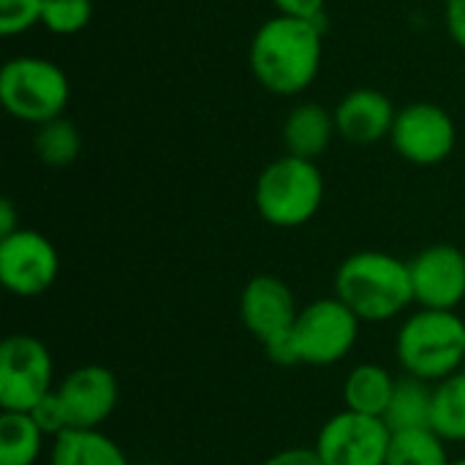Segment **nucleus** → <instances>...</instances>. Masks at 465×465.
Masks as SVG:
<instances>
[{
	"instance_id": "obj_1",
	"label": "nucleus",
	"mask_w": 465,
	"mask_h": 465,
	"mask_svg": "<svg viewBox=\"0 0 465 465\" xmlns=\"http://www.w3.org/2000/svg\"><path fill=\"white\" fill-rule=\"evenodd\" d=\"M324 27L327 22L272 16L251 38L248 63L253 79L272 95L305 93L324 60Z\"/></svg>"
},
{
	"instance_id": "obj_2",
	"label": "nucleus",
	"mask_w": 465,
	"mask_h": 465,
	"mask_svg": "<svg viewBox=\"0 0 465 465\" xmlns=\"http://www.w3.org/2000/svg\"><path fill=\"white\" fill-rule=\"evenodd\" d=\"M332 289L362 324H387L414 305L409 262L387 251H357L346 256L335 270Z\"/></svg>"
},
{
	"instance_id": "obj_3",
	"label": "nucleus",
	"mask_w": 465,
	"mask_h": 465,
	"mask_svg": "<svg viewBox=\"0 0 465 465\" xmlns=\"http://www.w3.org/2000/svg\"><path fill=\"white\" fill-rule=\"evenodd\" d=\"M395 357L406 376L439 384L465 368V319L458 311L417 308L395 335Z\"/></svg>"
},
{
	"instance_id": "obj_4",
	"label": "nucleus",
	"mask_w": 465,
	"mask_h": 465,
	"mask_svg": "<svg viewBox=\"0 0 465 465\" xmlns=\"http://www.w3.org/2000/svg\"><path fill=\"white\" fill-rule=\"evenodd\" d=\"M324 174L316 161L283 153L256 177L253 204L262 221L275 229H300L311 223L324 204Z\"/></svg>"
},
{
	"instance_id": "obj_5",
	"label": "nucleus",
	"mask_w": 465,
	"mask_h": 465,
	"mask_svg": "<svg viewBox=\"0 0 465 465\" xmlns=\"http://www.w3.org/2000/svg\"><path fill=\"white\" fill-rule=\"evenodd\" d=\"M68 98V74L49 57L19 54L0 68V104L22 123L41 125L63 117Z\"/></svg>"
},
{
	"instance_id": "obj_6",
	"label": "nucleus",
	"mask_w": 465,
	"mask_h": 465,
	"mask_svg": "<svg viewBox=\"0 0 465 465\" xmlns=\"http://www.w3.org/2000/svg\"><path fill=\"white\" fill-rule=\"evenodd\" d=\"M360 330L362 322L357 319V313L335 294L311 300L300 308L294 330L289 335L292 360L294 365L305 368H332L354 351Z\"/></svg>"
},
{
	"instance_id": "obj_7",
	"label": "nucleus",
	"mask_w": 465,
	"mask_h": 465,
	"mask_svg": "<svg viewBox=\"0 0 465 465\" xmlns=\"http://www.w3.org/2000/svg\"><path fill=\"white\" fill-rule=\"evenodd\" d=\"M54 360L49 346L30 335L14 332L0 346V411H33L52 390Z\"/></svg>"
},
{
	"instance_id": "obj_8",
	"label": "nucleus",
	"mask_w": 465,
	"mask_h": 465,
	"mask_svg": "<svg viewBox=\"0 0 465 465\" xmlns=\"http://www.w3.org/2000/svg\"><path fill=\"white\" fill-rule=\"evenodd\" d=\"M390 444L392 428L381 417L343 409L319 428L313 450L324 465H387Z\"/></svg>"
},
{
	"instance_id": "obj_9",
	"label": "nucleus",
	"mask_w": 465,
	"mask_h": 465,
	"mask_svg": "<svg viewBox=\"0 0 465 465\" xmlns=\"http://www.w3.org/2000/svg\"><path fill=\"white\" fill-rule=\"evenodd\" d=\"M60 275V253L54 242L22 226L19 232L0 237V283L19 300H35L46 294Z\"/></svg>"
},
{
	"instance_id": "obj_10",
	"label": "nucleus",
	"mask_w": 465,
	"mask_h": 465,
	"mask_svg": "<svg viewBox=\"0 0 465 465\" xmlns=\"http://www.w3.org/2000/svg\"><path fill=\"white\" fill-rule=\"evenodd\" d=\"M390 142L403 161L414 166H439L458 147V125L444 106L414 101L398 109Z\"/></svg>"
},
{
	"instance_id": "obj_11",
	"label": "nucleus",
	"mask_w": 465,
	"mask_h": 465,
	"mask_svg": "<svg viewBox=\"0 0 465 465\" xmlns=\"http://www.w3.org/2000/svg\"><path fill=\"white\" fill-rule=\"evenodd\" d=\"M297 313V297L278 275H253L240 292V322L264 351L281 346L292 335Z\"/></svg>"
},
{
	"instance_id": "obj_12",
	"label": "nucleus",
	"mask_w": 465,
	"mask_h": 465,
	"mask_svg": "<svg viewBox=\"0 0 465 465\" xmlns=\"http://www.w3.org/2000/svg\"><path fill=\"white\" fill-rule=\"evenodd\" d=\"M57 401L65 411L68 430H98L120 403L117 376L104 365H79L57 379Z\"/></svg>"
},
{
	"instance_id": "obj_13",
	"label": "nucleus",
	"mask_w": 465,
	"mask_h": 465,
	"mask_svg": "<svg viewBox=\"0 0 465 465\" xmlns=\"http://www.w3.org/2000/svg\"><path fill=\"white\" fill-rule=\"evenodd\" d=\"M414 305L433 311H458L465 302V251L452 242H436L409 259Z\"/></svg>"
},
{
	"instance_id": "obj_14",
	"label": "nucleus",
	"mask_w": 465,
	"mask_h": 465,
	"mask_svg": "<svg viewBox=\"0 0 465 465\" xmlns=\"http://www.w3.org/2000/svg\"><path fill=\"white\" fill-rule=\"evenodd\" d=\"M332 114H335L338 136L343 142L368 147L381 139H390L398 109L387 93L376 87H357L338 101Z\"/></svg>"
},
{
	"instance_id": "obj_15",
	"label": "nucleus",
	"mask_w": 465,
	"mask_h": 465,
	"mask_svg": "<svg viewBox=\"0 0 465 465\" xmlns=\"http://www.w3.org/2000/svg\"><path fill=\"white\" fill-rule=\"evenodd\" d=\"M281 136L289 155L316 161L330 150L332 139L338 136L335 114L316 101H302L286 114Z\"/></svg>"
},
{
	"instance_id": "obj_16",
	"label": "nucleus",
	"mask_w": 465,
	"mask_h": 465,
	"mask_svg": "<svg viewBox=\"0 0 465 465\" xmlns=\"http://www.w3.org/2000/svg\"><path fill=\"white\" fill-rule=\"evenodd\" d=\"M49 465H131L125 450L98 430H65L49 441L46 452Z\"/></svg>"
},
{
	"instance_id": "obj_17",
	"label": "nucleus",
	"mask_w": 465,
	"mask_h": 465,
	"mask_svg": "<svg viewBox=\"0 0 465 465\" xmlns=\"http://www.w3.org/2000/svg\"><path fill=\"white\" fill-rule=\"evenodd\" d=\"M395 384H398V379L384 365L360 362L349 371V376L343 381V390H341L343 409L384 420L392 392H395Z\"/></svg>"
},
{
	"instance_id": "obj_18",
	"label": "nucleus",
	"mask_w": 465,
	"mask_h": 465,
	"mask_svg": "<svg viewBox=\"0 0 465 465\" xmlns=\"http://www.w3.org/2000/svg\"><path fill=\"white\" fill-rule=\"evenodd\" d=\"M49 436L25 411H0V465H38Z\"/></svg>"
},
{
	"instance_id": "obj_19",
	"label": "nucleus",
	"mask_w": 465,
	"mask_h": 465,
	"mask_svg": "<svg viewBox=\"0 0 465 465\" xmlns=\"http://www.w3.org/2000/svg\"><path fill=\"white\" fill-rule=\"evenodd\" d=\"M430 414H433V384L403 373L395 384L384 422L392 428V433L417 430V428H430Z\"/></svg>"
},
{
	"instance_id": "obj_20",
	"label": "nucleus",
	"mask_w": 465,
	"mask_h": 465,
	"mask_svg": "<svg viewBox=\"0 0 465 465\" xmlns=\"http://www.w3.org/2000/svg\"><path fill=\"white\" fill-rule=\"evenodd\" d=\"M430 428L447 444H465V368L460 373L433 384Z\"/></svg>"
},
{
	"instance_id": "obj_21",
	"label": "nucleus",
	"mask_w": 465,
	"mask_h": 465,
	"mask_svg": "<svg viewBox=\"0 0 465 465\" xmlns=\"http://www.w3.org/2000/svg\"><path fill=\"white\" fill-rule=\"evenodd\" d=\"M33 153L41 163H46L52 169L71 166L82 153V134H79L76 123L63 114V117L35 125Z\"/></svg>"
},
{
	"instance_id": "obj_22",
	"label": "nucleus",
	"mask_w": 465,
	"mask_h": 465,
	"mask_svg": "<svg viewBox=\"0 0 465 465\" xmlns=\"http://www.w3.org/2000/svg\"><path fill=\"white\" fill-rule=\"evenodd\" d=\"M450 444L433 428L392 433L387 465H450Z\"/></svg>"
},
{
	"instance_id": "obj_23",
	"label": "nucleus",
	"mask_w": 465,
	"mask_h": 465,
	"mask_svg": "<svg viewBox=\"0 0 465 465\" xmlns=\"http://www.w3.org/2000/svg\"><path fill=\"white\" fill-rule=\"evenodd\" d=\"M93 19V0H44L41 25L54 35H76Z\"/></svg>"
},
{
	"instance_id": "obj_24",
	"label": "nucleus",
	"mask_w": 465,
	"mask_h": 465,
	"mask_svg": "<svg viewBox=\"0 0 465 465\" xmlns=\"http://www.w3.org/2000/svg\"><path fill=\"white\" fill-rule=\"evenodd\" d=\"M44 0H0V33L3 35H22L41 25Z\"/></svg>"
},
{
	"instance_id": "obj_25",
	"label": "nucleus",
	"mask_w": 465,
	"mask_h": 465,
	"mask_svg": "<svg viewBox=\"0 0 465 465\" xmlns=\"http://www.w3.org/2000/svg\"><path fill=\"white\" fill-rule=\"evenodd\" d=\"M35 422H38V428L49 436V439H54V436H60V433H65L68 430V422H65V411H63V406H60V401H57V392L52 390L33 411H27Z\"/></svg>"
},
{
	"instance_id": "obj_26",
	"label": "nucleus",
	"mask_w": 465,
	"mask_h": 465,
	"mask_svg": "<svg viewBox=\"0 0 465 465\" xmlns=\"http://www.w3.org/2000/svg\"><path fill=\"white\" fill-rule=\"evenodd\" d=\"M278 14L294 16V19H311V22H324L327 0H272Z\"/></svg>"
},
{
	"instance_id": "obj_27",
	"label": "nucleus",
	"mask_w": 465,
	"mask_h": 465,
	"mask_svg": "<svg viewBox=\"0 0 465 465\" xmlns=\"http://www.w3.org/2000/svg\"><path fill=\"white\" fill-rule=\"evenodd\" d=\"M444 25L450 38L465 49V0H444Z\"/></svg>"
},
{
	"instance_id": "obj_28",
	"label": "nucleus",
	"mask_w": 465,
	"mask_h": 465,
	"mask_svg": "<svg viewBox=\"0 0 465 465\" xmlns=\"http://www.w3.org/2000/svg\"><path fill=\"white\" fill-rule=\"evenodd\" d=\"M262 465H324L322 458L316 455V450L311 447H289V450H281L275 455H270Z\"/></svg>"
},
{
	"instance_id": "obj_29",
	"label": "nucleus",
	"mask_w": 465,
	"mask_h": 465,
	"mask_svg": "<svg viewBox=\"0 0 465 465\" xmlns=\"http://www.w3.org/2000/svg\"><path fill=\"white\" fill-rule=\"evenodd\" d=\"M19 229H22V221H19L16 204L11 199H3L0 202V237H8Z\"/></svg>"
},
{
	"instance_id": "obj_30",
	"label": "nucleus",
	"mask_w": 465,
	"mask_h": 465,
	"mask_svg": "<svg viewBox=\"0 0 465 465\" xmlns=\"http://www.w3.org/2000/svg\"><path fill=\"white\" fill-rule=\"evenodd\" d=\"M450 465H465V458H452V463Z\"/></svg>"
}]
</instances>
